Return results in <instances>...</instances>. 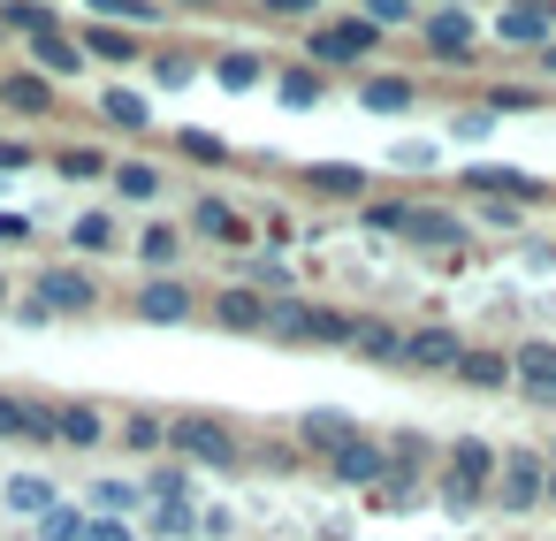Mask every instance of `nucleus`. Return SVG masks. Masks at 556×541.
I'll return each instance as SVG.
<instances>
[{
  "instance_id": "f257e3e1",
  "label": "nucleus",
  "mask_w": 556,
  "mask_h": 541,
  "mask_svg": "<svg viewBox=\"0 0 556 541\" xmlns=\"http://www.w3.org/2000/svg\"><path fill=\"white\" fill-rule=\"evenodd\" d=\"M168 450L191 457V465H214V473L244 465V442H237V427H229L222 412H176V419H168Z\"/></svg>"
},
{
  "instance_id": "f03ea898",
  "label": "nucleus",
  "mask_w": 556,
  "mask_h": 541,
  "mask_svg": "<svg viewBox=\"0 0 556 541\" xmlns=\"http://www.w3.org/2000/svg\"><path fill=\"white\" fill-rule=\"evenodd\" d=\"M381 47V32L366 24V16H336V24H313L305 32V62L328 77V70H358L366 54Z\"/></svg>"
},
{
  "instance_id": "7ed1b4c3",
  "label": "nucleus",
  "mask_w": 556,
  "mask_h": 541,
  "mask_svg": "<svg viewBox=\"0 0 556 541\" xmlns=\"http://www.w3.org/2000/svg\"><path fill=\"white\" fill-rule=\"evenodd\" d=\"M503 457L480 442V435H465V442H450V480H442V495H450V511H472L480 495H488V473H495Z\"/></svg>"
},
{
  "instance_id": "20e7f679",
  "label": "nucleus",
  "mask_w": 556,
  "mask_h": 541,
  "mask_svg": "<svg viewBox=\"0 0 556 541\" xmlns=\"http://www.w3.org/2000/svg\"><path fill=\"white\" fill-rule=\"evenodd\" d=\"M495 39H503V47H533V54H541V47L556 39V0H510V9L495 16Z\"/></svg>"
},
{
  "instance_id": "39448f33",
  "label": "nucleus",
  "mask_w": 556,
  "mask_h": 541,
  "mask_svg": "<svg viewBox=\"0 0 556 541\" xmlns=\"http://www.w3.org/2000/svg\"><path fill=\"white\" fill-rule=\"evenodd\" d=\"M31 305H39V313H92V305H100V282H92L85 267H47Z\"/></svg>"
},
{
  "instance_id": "423d86ee",
  "label": "nucleus",
  "mask_w": 556,
  "mask_h": 541,
  "mask_svg": "<svg viewBox=\"0 0 556 541\" xmlns=\"http://www.w3.org/2000/svg\"><path fill=\"white\" fill-rule=\"evenodd\" d=\"M541 488H548V465H541L533 450H510V457L495 465V495H503V511H533Z\"/></svg>"
},
{
  "instance_id": "0eeeda50",
  "label": "nucleus",
  "mask_w": 556,
  "mask_h": 541,
  "mask_svg": "<svg viewBox=\"0 0 556 541\" xmlns=\"http://www.w3.org/2000/svg\"><path fill=\"white\" fill-rule=\"evenodd\" d=\"M358 442V419L351 412H336V404H313V412H298V450H320V457H336V450H351Z\"/></svg>"
},
{
  "instance_id": "6e6552de",
  "label": "nucleus",
  "mask_w": 556,
  "mask_h": 541,
  "mask_svg": "<svg viewBox=\"0 0 556 541\" xmlns=\"http://www.w3.org/2000/svg\"><path fill=\"white\" fill-rule=\"evenodd\" d=\"M472 39H480V24H472L465 9H434V16H427V54H434V62H450V70L472 62Z\"/></svg>"
},
{
  "instance_id": "1a4fd4ad",
  "label": "nucleus",
  "mask_w": 556,
  "mask_h": 541,
  "mask_svg": "<svg viewBox=\"0 0 556 541\" xmlns=\"http://www.w3.org/2000/svg\"><path fill=\"white\" fill-rule=\"evenodd\" d=\"M510 381H518L533 404H556V343H518V351H510Z\"/></svg>"
},
{
  "instance_id": "9d476101",
  "label": "nucleus",
  "mask_w": 556,
  "mask_h": 541,
  "mask_svg": "<svg viewBox=\"0 0 556 541\" xmlns=\"http://www.w3.org/2000/svg\"><path fill=\"white\" fill-rule=\"evenodd\" d=\"M31 70H39L47 85H70V77L85 70V47H77V39L54 24V32H39V39H31Z\"/></svg>"
},
{
  "instance_id": "9b49d317",
  "label": "nucleus",
  "mask_w": 556,
  "mask_h": 541,
  "mask_svg": "<svg viewBox=\"0 0 556 541\" xmlns=\"http://www.w3.org/2000/svg\"><path fill=\"white\" fill-rule=\"evenodd\" d=\"M138 320H153V328H184V320H191V290H184L176 275H153V282L138 290Z\"/></svg>"
},
{
  "instance_id": "f8f14e48",
  "label": "nucleus",
  "mask_w": 556,
  "mask_h": 541,
  "mask_svg": "<svg viewBox=\"0 0 556 541\" xmlns=\"http://www.w3.org/2000/svg\"><path fill=\"white\" fill-rule=\"evenodd\" d=\"M0 108H9V115H54L62 92H54L39 70H9V77H0Z\"/></svg>"
},
{
  "instance_id": "ddd939ff",
  "label": "nucleus",
  "mask_w": 556,
  "mask_h": 541,
  "mask_svg": "<svg viewBox=\"0 0 556 541\" xmlns=\"http://www.w3.org/2000/svg\"><path fill=\"white\" fill-rule=\"evenodd\" d=\"M404 366H419V374H450L457 358H465V343L450 336V328H419V336H404V351H396Z\"/></svg>"
},
{
  "instance_id": "4468645a",
  "label": "nucleus",
  "mask_w": 556,
  "mask_h": 541,
  "mask_svg": "<svg viewBox=\"0 0 556 541\" xmlns=\"http://www.w3.org/2000/svg\"><path fill=\"white\" fill-rule=\"evenodd\" d=\"M328 473H336L343 488H374V480H389V450L358 435L351 450H336V457H328Z\"/></svg>"
},
{
  "instance_id": "2eb2a0df",
  "label": "nucleus",
  "mask_w": 556,
  "mask_h": 541,
  "mask_svg": "<svg viewBox=\"0 0 556 541\" xmlns=\"http://www.w3.org/2000/svg\"><path fill=\"white\" fill-rule=\"evenodd\" d=\"M191 229H199V237H214V244H252V222H244L229 199H214V191L191 206Z\"/></svg>"
},
{
  "instance_id": "dca6fc26",
  "label": "nucleus",
  "mask_w": 556,
  "mask_h": 541,
  "mask_svg": "<svg viewBox=\"0 0 556 541\" xmlns=\"http://www.w3.org/2000/svg\"><path fill=\"white\" fill-rule=\"evenodd\" d=\"M305 191H313V199H358V206H366V168H351V161H313V168H305Z\"/></svg>"
},
{
  "instance_id": "f3484780",
  "label": "nucleus",
  "mask_w": 556,
  "mask_h": 541,
  "mask_svg": "<svg viewBox=\"0 0 556 541\" xmlns=\"http://www.w3.org/2000/svg\"><path fill=\"white\" fill-rule=\"evenodd\" d=\"M100 123H108V130H146V123H153V100L130 92V85H108V92H100Z\"/></svg>"
},
{
  "instance_id": "a211bd4d",
  "label": "nucleus",
  "mask_w": 556,
  "mask_h": 541,
  "mask_svg": "<svg viewBox=\"0 0 556 541\" xmlns=\"http://www.w3.org/2000/svg\"><path fill=\"white\" fill-rule=\"evenodd\" d=\"M214 320H222V328H244V336H260V328H267V298L237 282V290H222V298H214Z\"/></svg>"
},
{
  "instance_id": "6ab92c4d",
  "label": "nucleus",
  "mask_w": 556,
  "mask_h": 541,
  "mask_svg": "<svg viewBox=\"0 0 556 541\" xmlns=\"http://www.w3.org/2000/svg\"><path fill=\"white\" fill-rule=\"evenodd\" d=\"M419 92H412V77H358V108L366 115H404Z\"/></svg>"
},
{
  "instance_id": "aec40b11",
  "label": "nucleus",
  "mask_w": 556,
  "mask_h": 541,
  "mask_svg": "<svg viewBox=\"0 0 556 541\" xmlns=\"http://www.w3.org/2000/svg\"><path fill=\"white\" fill-rule=\"evenodd\" d=\"M138 260H146L153 275H168V267L184 260V222H146V237H138Z\"/></svg>"
},
{
  "instance_id": "412c9836",
  "label": "nucleus",
  "mask_w": 556,
  "mask_h": 541,
  "mask_svg": "<svg viewBox=\"0 0 556 541\" xmlns=\"http://www.w3.org/2000/svg\"><path fill=\"white\" fill-rule=\"evenodd\" d=\"M214 77H222V92H252V85H267L275 70H267V62H260L252 47H229V54L214 62Z\"/></svg>"
},
{
  "instance_id": "4be33fe9",
  "label": "nucleus",
  "mask_w": 556,
  "mask_h": 541,
  "mask_svg": "<svg viewBox=\"0 0 556 541\" xmlns=\"http://www.w3.org/2000/svg\"><path fill=\"white\" fill-rule=\"evenodd\" d=\"M100 435H108L100 404H62V427H54V442H70V450H100Z\"/></svg>"
},
{
  "instance_id": "5701e85b",
  "label": "nucleus",
  "mask_w": 556,
  "mask_h": 541,
  "mask_svg": "<svg viewBox=\"0 0 556 541\" xmlns=\"http://www.w3.org/2000/svg\"><path fill=\"white\" fill-rule=\"evenodd\" d=\"M275 92H282V108H320L328 77H320L313 62H298V70H275Z\"/></svg>"
},
{
  "instance_id": "b1692460",
  "label": "nucleus",
  "mask_w": 556,
  "mask_h": 541,
  "mask_svg": "<svg viewBox=\"0 0 556 541\" xmlns=\"http://www.w3.org/2000/svg\"><path fill=\"white\" fill-rule=\"evenodd\" d=\"M404 237H419V244H457V237H465V222H457L450 206H412Z\"/></svg>"
},
{
  "instance_id": "393cba45",
  "label": "nucleus",
  "mask_w": 556,
  "mask_h": 541,
  "mask_svg": "<svg viewBox=\"0 0 556 541\" xmlns=\"http://www.w3.org/2000/svg\"><path fill=\"white\" fill-rule=\"evenodd\" d=\"M450 374H457L465 389H503V381H510V358H503V351H465Z\"/></svg>"
},
{
  "instance_id": "a878e982",
  "label": "nucleus",
  "mask_w": 556,
  "mask_h": 541,
  "mask_svg": "<svg viewBox=\"0 0 556 541\" xmlns=\"http://www.w3.org/2000/svg\"><path fill=\"white\" fill-rule=\"evenodd\" d=\"M77 47H85L92 62H138V54H146V47H138L130 32H115V24H92V32H85Z\"/></svg>"
},
{
  "instance_id": "bb28decb",
  "label": "nucleus",
  "mask_w": 556,
  "mask_h": 541,
  "mask_svg": "<svg viewBox=\"0 0 556 541\" xmlns=\"http://www.w3.org/2000/svg\"><path fill=\"white\" fill-rule=\"evenodd\" d=\"M465 184H472V191H510V199H533V191H541L533 176H518V168H495V161L465 168Z\"/></svg>"
},
{
  "instance_id": "cd10ccee",
  "label": "nucleus",
  "mask_w": 556,
  "mask_h": 541,
  "mask_svg": "<svg viewBox=\"0 0 556 541\" xmlns=\"http://www.w3.org/2000/svg\"><path fill=\"white\" fill-rule=\"evenodd\" d=\"M70 244H77V252H115L123 229H115V214H77V222H70Z\"/></svg>"
},
{
  "instance_id": "c85d7f7f",
  "label": "nucleus",
  "mask_w": 556,
  "mask_h": 541,
  "mask_svg": "<svg viewBox=\"0 0 556 541\" xmlns=\"http://www.w3.org/2000/svg\"><path fill=\"white\" fill-rule=\"evenodd\" d=\"M351 336H358L351 313H336V305H305V343H351Z\"/></svg>"
},
{
  "instance_id": "c756f323",
  "label": "nucleus",
  "mask_w": 556,
  "mask_h": 541,
  "mask_svg": "<svg viewBox=\"0 0 556 541\" xmlns=\"http://www.w3.org/2000/svg\"><path fill=\"white\" fill-rule=\"evenodd\" d=\"M0 32L39 39V32H54V9H39V0H0Z\"/></svg>"
},
{
  "instance_id": "7c9ffc66",
  "label": "nucleus",
  "mask_w": 556,
  "mask_h": 541,
  "mask_svg": "<svg viewBox=\"0 0 556 541\" xmlns=\"http://www.w3.org/2000/svg\"><path fill=\"white\" fill-rule=\"evenodd\" d=\"M54 168H62V184H92V176H108V153H92V146H62Z\"/></svg>"
},
{
  "instance_id": "2f4dec72",
  "label": "nucleus",
  "mask_w": 556,
  "mask_h": 541,
  "mask_svg": "<svg viewBox=\"0 0 556 541\" xmlns=\"http://www.w3.org/2000/svg\"><path fill=\"white\" fill-rule=\"evenodd\" d=\"M351 351H358V358H396V351H404V336H396L389 320H358V336H351Z\"/></svg>"
},
{
  "instance_id": "473e14b6",
  "label": "nucleus",
  "mask_w": 556,
  "mask_h": 541,
  "mask_svg": "<svg viewBox=\"0 0 556 541\" xmlns=\"http://www.w3.org/2000/svg\"><path fill=\"white\" fill-rule=\"evenodd\" d=\"M9 511H24V518H39V511H54V480H39V473H24V480H9Z\"/></svg>"
},
{
  "instance_id": "72a5a7b5",
  "label": "nucleus",
  "mask_w": 556,
  "mask_h": 541,
  "mask_svg": "<svg viewBox=\"0 0 556 541\" xmlns=\"http://www.w3.org/2000/svg\"><path fill=\"white\" fill-rule=\"evenodd\" d=\"M92 16L115 24V32H130V24H153L161 9H153V0H92Z\"/></svg>"
},
{
  "instance_id": "f704fd0d",
  "label": "nucleus",
  "mask_w": 556,
  "mask_h": 541,
  "mask_svg": "<svg viewBox=\"0 0 556 541\" xmlns=\"http://www.w3.org/2000/svg\"><path fill=\"white\" fill-rule=\"evenodd\" d=\"M115 191H123V199H161V168H153V161H123V168H115Z\"/></svg>"
},
{
  "instance_id": "c9c22d12",
  "label": "nucleus",
  "mask_w": 556,
  "mask_h": 541,
  "mask_svg": "<svg viewBox=\"0 0 556 541\" xmlns=\"http://www.w3.org/2000/svg\"><path fill=\"white\" fill-rule=\"evenodd\" d=\"M267 336L305 343V298H275V305H267Z\"/></svg>"
},
{
  "instance_id": "e433bc0d",
  "label": "nucleus",
  "mask_w": 556,
  "mask_h": 541,
  "mask_svg": "<svg viewBox=\"0 0 556 541\" xmlns=\"http://www.w3.org/2000/svg\"><path fill=\"white\" fill-rule=\"evenodd\" d=\"M39 541H85V511H77V503L39 511Z\"/></svg>"
},
{
  "instance_id": "4c0bfd02",
  "label": "nucleus",
  "mask_w": 556,
  "mask_h": 541,
  "mask_svg": "<svg viewBox=\"0 0 556 541\" xmlns=\"http://www.w3.org/2000/svg\"><path fill=\"white\" fill-rule=\"evenodd\" d=\"M123 442H130V450H161V442H168V419H161V412H130V419H123Z\"/></svg>"
},
{
  "instance_id": "58836bf2",
  "label": "nucleus",
  "mask_w": 556,
  "mask_h": 541,
  "mask_svg": "<svg viewBox=\"0 0 556 541\" xmlns=\"http://www.w3.org/2000/svg\"><path fill=\"white\" fill-rule=\"evenodd\" d=\"M153 533H161V541H191V533H199V511H191V503H161V511H153Z\"/></svg>"
},
{
  "instance_id": "ea45409f",
  "label": "nucleus",
  "mask_w": 556,
  "mask_h": 541,
  "mask_svg": "<svg viewBox=\"0 0 556 541\" xmlns=\"http://www.w3.org/2000/svg\"><path fill=\"white\" fill-rule=\"evenodd\" d=\"M176 153H191V161H206V168H222V161H229V146H222L214 130H176Z\"/></svg>"
},
{
  "instance_id": "a19ab883",
  "label": "nucleus",
  "mask_w": 556,
  "mask_h": 541,
  "mask_svg": "<svg viewBox=\"0 0 556 541\" xmlns=\"http://www.w3.org/2000/svg\"><path fill=\"white\" fill-rule=\"evenodd\" d=\"M404 222H412V206H404V199H366V229H381V237H404Z\"/></svg>"
},
{
  "instance_id": "79ce46f5",
  "label": "nucleus",
  "mask_w": 556,
  "mask_h": 541,
  "mask_svg": "<svg viewBox=\"0 0 556 541\" xmlns=\"http://www.w3.org/2000/svg\"><path fill=\"white\" fill-rule=\"evenodd\" d=\"M389 450V473H419L427 465V435H396V442H381Z\"/></svg>"
},
{
  "instance_id": "37998d69",
  "label": "nucleus",
  "mask_w": 556,
  "mask_h": 541,
  "mask_svg": "<svg viewBox=\"0 0 556 541\" xmlns=\"http://www.w3.org/2000/svg\"><path fill=\"white\" fill-rule=\"evenodd\" d=\"M130 503H138L130 480H100V488H92V511H108V518H130Z\"/></svg>"
},
{
  "instance_id": "c03bdc74",
  "label": "nucleus",
  "mask_w": 556,
  "mask_h": 541,
  "mask_svg": "<svg viewBox=\"0 0 556 541\" xmlns=\"http://www.w3.org/2000/svg\"><path fill=\"white\" fill-rule=\"evenodd\" d=\"M62 427V404H24V442H54Z\"/></svg>"
},
{
  "instance_id": "a18cd8bd",
  "label": "nucleus",
  "mask_w": 556,
  "mask_h": 541,
  "mask_svg": "<svg viewBox=\"0 0 556 541\" xmlns=\"http://www.w3.org/2000/svg\"><path fill=\"white\" fill-rule=\"evenodd\" d=\"M85 541H138L130 518H108V511H85Z\"/></svg>"
},
{
  "instance_id": "49530a36",
  "label": "nucleus",
  "mask_w": 556,
  "mask_h": 541,
  "mask_svg": "<svg viewBox=\"0 0 556 541\" xmlns=\"http://www.w3.org/2000/svg\"><path fill=\"white\" fill-rule=\"evenodd\" d=\"M260 16H275V24H313L320 0H260Z\"/></svg>"
},
{
  "instance_id": "de8ad7c7",
  "label": "nucleus",
  "mask_w": 556,
  "mask_h": 541,
  "mask_svg": "<svg viewBox=\"0 0 556 541\" xmlns=\"http://www.w3.org/2000/svg\"><path fill=\"white\" fill-rule=\"evenodd\" d=\"M153 77H161L168 92H184V85L199 77V62H191V54H161V62H153Z\"/></svg>"
},
{
  "instance_id": "09e8293b",
  "label": "nucleus",
  "mask_w": 556,
  "mask_h": 541,
  "mask_svg": "<svg viewBox=\"0 0 556 541\" xmlns=\"http://www.w3.org/2000/svg\"><path fill=\"white\" fill-rule=\"evenodd\" d=\"M526 108H533L526 85H495V92H488V115H526Z\"/></svg>"
},
{
  "instance_id": "8fccbe9b",
  "label": "nucleus",
  "mask_w": 556,
  "mask_h": 541,
  "mask_svg": "<svg viewBox=\"0 0 556 541\" xmlns=\"http://www.w3.org/2000/svg\"><path fill=\"white\" fill-rule=\"evenodd\" d=\"M358 16H366L374 32H389V24H404V16H412V0H366Z\"/></svg>"
},
{
  "instance_id": "3c124183",
  "label": "nucleus",
  "mask_w": 556,
  "mask_h": 541,
  "mask_svg": "<svg viewBox=\"0 0 556 541\" xmlns=\"http://www.w3.org/2000/svg\"><path fill=\"white\" fill-rule=\"evenodd\" d=\"M0 435L24 442V397H9V389H0Z\"/></svg>"
},
{
  "instance_id": "603ef678",
  "label": "nucleus",
  "mask_w": 556,
  "mask_h": 541,
  "mask_svg": "<svg viewBox=\"0 0 556 541\" xmlns=\"http://www.w3.org/2000/svg\"><path fill=\"white\" fill-rule=\"evenodd\" d=\"M16 168H31V146L24 138H0V176H16Z\"/></svg>"
},
{
  "instance_id": "864d4df0",
  "label": "nucleus",
  "mask_w": 556,
  "mask_h": 541,
  "mask_svg": "<svg viewBox=\"0 0 556 541\" xmlns=\"http://www.w3.org/2000/svg\"><path fill=\"white\" fill-rule=\"evenodd\" d=\"M244 282H275V290H282V282H290V275H282V267H275V260H244Z\"/></svg>"
},
{
  "instance_id": "5fc2aeb1",
  "label": "nucleus",
  "mask_w": 556,
  "mask_h": 541,
  "mask_svg": "<svg viewBox=\"0 0 556 541\" xmlns=\"http://www.w3.org/2000/svg\"><path fill=\"white\" fill-rule=\"evenodd\" d=\"M31 237V214H0V244H24Z\"/></svg>"
},
{
  "instance_id": "6e6d98bb",
  "label": "nucleus",
  "mask_w": 556,
  "mask_h": 541,
  "mask_svg": "<svg viewBox=\"0 0 556 541\" xmlns=\"http://www.w3.org/2000/svg\"><path fill=\"white\" fill-rule=\"evenodd\" d=\"M153 9H214V0H153Z\"/></svg>"
},
{
  "instance_id": "4d7b16f0",
  "label": "nucleus",
  "mask_w": 556,
  "mask_h": 541,
  "mask_svg": "<svg viewBox=\"0 0 556 541\" xmlns=\"http://www.w3.org/2000/svg\"><path fill=\"white\" fill-rule=\"evenodd\" d=\"M541 70H548V77H556V39H548V47H541Z\"/></svg>"
},
{
  "instance_id": "13d9d810",
  "label": "nucleus",
  "mask_w": 556,
  "mask_h": 541,
  "mask_svg": "<svg viewBox=\"0 0 556 541\" xmlns=\"http://www.w3.org/2000/svg\"><path fill=\"white\" fill-rule=\"evenodd\" d=\"M541 495H548V503H556V465H548V488H541Z\"/></svg>"
},
{
  "instance_id": "bf43d9fd",
  "label": "nucleus",
  "mask_w": 556,
  "mask_h": 541,
  "mask_svg": "<svg viewBox=\"0 0 556 541\" xmlns=\"http://www.w3.org/2000/svg\"><path fill=\"white\" fill-rule=\"evenodd\" d=\"M442 9H457V0H442Z\"/></svg>"
},
{
  "instance_id": "052dcab7",
  "label": "nucleus",
  "mask_w": 556,
  "mask_h": 541,
  "mask_svg": "<svg viewBox=\"0 0 556 541\" xmlns=\"http://www.w3.org/2000/svg\"><path fill=\"white\" fill-rule=\"evenodd\" d=\"M0 298H9V282H0Z\"/></svg>"
}]
</instances>
